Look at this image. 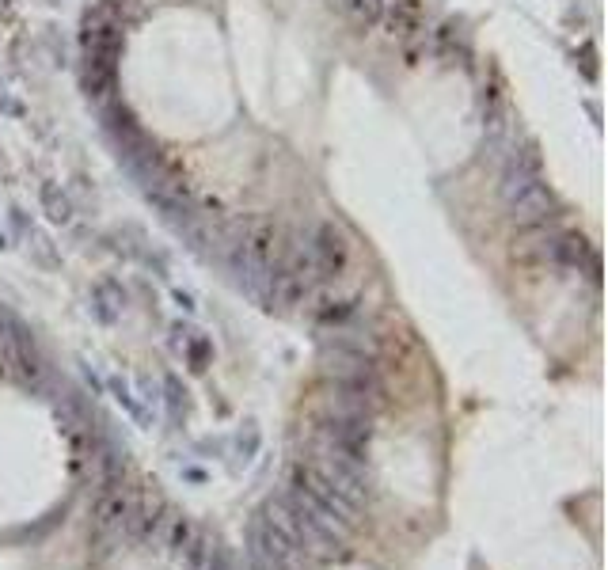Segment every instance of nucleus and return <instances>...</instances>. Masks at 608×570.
I'll return each mask as SVG.
<instances>
[{"label": "nucleus", "mask_w": 608, "mask_h": 570, "mask_svg": "<svg viewBox=\"0 0 608 570\" xmlns=\"http://www.w3.org/2000/svg\"><path fill=\"white\" fill-rule=\"evenodd\" d=\"M380 27H388V35L399 38V42L418 38L426 31V8H422V0H392V4L384 8Z\"/></svg>", "instance_id": "39448f33"}, {"label": "nucleus", "mask_w": 608, "mask_h": 570, "mask_svg": "<svg viewBox=\"0 0 608 570\" xmlns=\"http://www.w3.org/2000/svg\"><path fill=\"white\" fill-rule=\"evenodd\" d=\"M574 65H582L586 80H597V50H593L589 38H582V61H574Z\"/></svg>", "instance_id": "ddd939ff"}, {"label": "nucleus", "mask_w": 608, "mask_h": 570, "mask_svg": "<svg viewBox=\"0 0 608 570\" xmlns=\"http://www.w3.org/2000/svg\"><path fill=\"white\" fill-rule=\"evenodd\" d=\"M0 114H12V118H23V114H27V107H23L19 99H12V95H4V92H0Z\"/></svg>", "instance_id": "2eb2a0df"}, {"label": "nucleus", "mask_w": 608, "mask_h": 570, "mask_svg": "<svg viewBox=\"0 0 608 570\" xmlns=\"http://www.w3.org/2000/svg\"><path fill=\"white\" fill-rule=\"evenodd\" d=\"M164 392H168V407H171V415H175V418H183V411H187V399H183V396H187V392L179 388V380L171 377V373H168V377H164Z\"/></svg>", "instance_id": "f8f14e48"}, {"label": "nucleus", "mask_w": 608, "mask_h": 570, "mask_svg": "<svg viewBox=\"0 0 608 570\" xmlns=\"http://www.w3.org/2000/svg\"><path fill=\"white\" fill-rule=\"evenodd\" d=\"M388 4H392V0H384V8H388Z\"/></svg>", "instance_id": "a211bd4d"}, {"label": "nucleus", "mask_w": 608, "mask_h": 570, "mask_svg": "<svg viewBox=\"0 0 608 570\" xmlns=\"http://www.w3.org/2000/svg\"><path fill=\"white\" fill-rule=\"evenodd\" d=\"M304 464L320 479H327L350 506H358V510L369 506V498H373V472H369V456L365 453H350V449H339L331 441L308 437V460Z\"/></svg>", "instance_id": "f257e3e1"}, {"label": "nucleus", "mask_w": 608, "mask_h": 570, "mask_svg": "<svg viewBox=\"0 0 608 570\" xmlns=\"http://www.w3.org/2000/svg\"><path fill=\"white\" fill-rule=\"evenodd\" d=\"M38 209L46 213L50 225L69 228L76 221V206H73V198H69V190L61 187V183H54V179L38 183Z\"/></svg>", "instance_id": "0eeeda50"}, {"label": "nucleus", "mask_w": 608, "mask_h": 570, "mask_svg": "<svg viewBox=\"0 0 608 570\" xmlns=\"http://www.w3.org/2000/svg\"><path fill=\"white\" fill-rule=\"evenodd\" d=\"M342 8L358 27H380L384 19V0H342Z\"/></svg>", "instance_id": "9b49d317"}, {"label": "nucleus", "mask_w": 608, "mask_h": 570, "mask_svg": "<svg viewBox=\"0 0 608 570\" xmlns=\"http://www.w3.org/2000/svg\"><path fill=\"white\" fill-rule=\"evenodd\" d=\"M361 316V301L358 297H320L312 304V320L320 327H342V323H354Z\"/></svg>", "instance_id": "9d476101"}, {"label": "nucleus", "mask_w": 608, "mask_h": 570, "mask_svg": "<svg viewBox=\"0 0 608 570\" xmlns=\"http://www.w3.org/2000/svg\"><path fill=\"white\" fill-rule=\"evenodd\" d=\"M130 304V297H126V289H122V282H114V278H103V282L92 285V316L99 323H118V316H122V308Z\"/></svg>", "instance_id": "6e6552de"}, {"label": "nucleus", "mask_w": 608, "mask_h": 570, "mask_svg": "<svg viewBox=\"0 0 608 570\" xmlns=\"http://www.w3.org/2000/svg\"><path fill=\"white\" fill-rule=\"evenodd\" d=\"M99 118H103V133L111 137V145L118 152H126L130 145H137V141L145 137V126L137 122V114H133V107L122 95H107Z\"/></svg>", "instance_id": "20e7f679"}, {"label": "nucleus", "mask_w": 608, "mask_h": 570, "mask_svg": "<svg viewBox=\"0 0 608 570\" xmlns=\"http://www.w3.org/2000/svg\"><path fill=\"white\" fill-rule=\"evenodd\" d=\"M308 251H312V266H316V282H339L350 266V244L331 221H320L308 236Z\"/></svg>", "instance_id": "7ed1b4c3"}, {"label": "nucleus", "mask_w": 608, "mask_h": 570, "mask_svg": "<svg viewBox=\"0 0 608 570\" xmlns=\"http://www.w3.org/2000/svg\"><path fill=\"white\" fill-rule=\"evenodd\" d=\"M171 335H175V350H183L187 354V361H190V369L194 373H206L209 369V361H213V342L202 335V331H194L190 323H175L171 327Z\"/></svg>", "instance_id": "1a4fd4ad"}, {"label": "nucleus", "mask_w": 608, "mask_h": 570, "mask_svg": "<svg viewBox=\"0 0 608 570\" xmlns=\"http://www.w3.org/2000/svg\"><path fill=\"white\" fill-rule=\"evenodd\" d=\"M434 50L441 57L460 61V65H468V69H472V61H475L472 31H464V23H460V19H445V23L437 27V31H434Z\"/></svg>", "instance_id": "423d86ee"}, {"label": "nucleus", "mask_w": 608, "mask_h": 570, "mask_svg": "<svg viewBox=\"0 0 608 570\" xmlns=\"http://www.w3.org/2000/svg\"><path fill=\"white\" fill-rule=\"evenodd\" d=\"M175 301L183 304V308H187V312H194V297H190V293H183V289H179V293H175Z\"/></svg>", "instance_id": "dca6fc26"}, {"label": "nucleus", "mask_w": 608, "mask_h": 570, "mask_svg": "<svg viewBox=\"0 0 608 570\" xmlns=\"http://www.w3.org/2000/svg\"><path fill=\"white\" fill-rule=\"evenodd\" d=\"M0 369L16 384L31 388V392H42L46 380L54 377V369H50V361L42 354L35 331L19 316H12L8 308H0Z\"/></svg>", "instance_id": "f03ea898"}, {"label": "nucleus", "mask_w": 608, "mask_h": 570, "mask_svg": "<svg viewBox=\"0 0 608 570\" xmlns=\"http://www.w3.org/2000/svg\"><path fill=\"white\" fill-rule=\"evenodd\" d=\"M111 388H114V392H118V403H126V407H130V415L145 418V411H141V403H133L130 388H126V380H122V377H111Z\"/></svg>", "instance_id": "4468645a"}, {"label": "nucleus", "mask_w": 608, "mask_h": 570, "mask_svg": "<svg viewBox=\"0 0 608 570\" xmlns=\"http://www.w3.org/2000/svg\"><path fill=\"white\" fill-rule=\"evenodd\" d=\"M4 247H12L8 244V232H0V251H4Z\"/></svg>", "instance_id": "f3484780"}]
</instances>
